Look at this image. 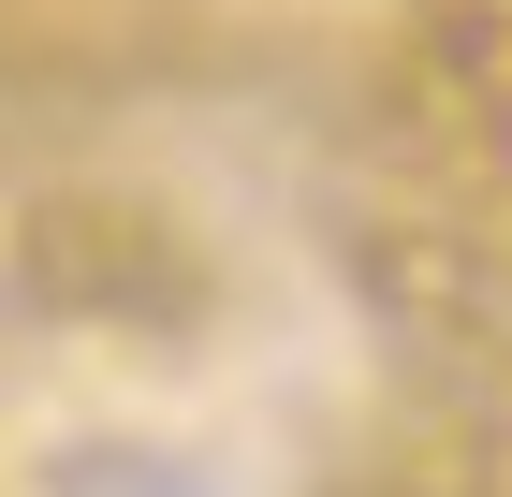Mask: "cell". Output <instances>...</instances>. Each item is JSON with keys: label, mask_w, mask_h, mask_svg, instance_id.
Wrapping results in <instances>:
<instances>
[]
</instances>
